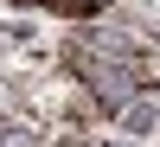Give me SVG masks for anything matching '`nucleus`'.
<instances>
[{
	"label": "nucleus",
	"mask_w": 160,
	"mask_h": 147,
	"mask_svg": "<svg viewBox=\"0 0 160 147\" xmlns=\"http://www.w3.org/2000/svg\"><path fill=\"white\" fill-rule=\"evenodd\" d=\"M19 7H38V0H19Z\"/></svg>",
	"instance_id": "f257e3e1"
}]
</instances>
